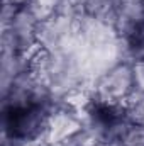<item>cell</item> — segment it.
Segmentation results:
<instances>
[{"mask_svg": "<svg viewBox=\"0 0 144 146\" xmlns=\"http://www.w3.org/2000/svg\"><path fill=\"white\" fill-rule=\"evenodd\" d=\"M137 90L136 70L132 61L114 65L104 73L95 87V97L110 104L124 106L126 100Z\"/></svg>", "mask_w": 144, "mask_h": 146, "instance_id": "obj_1", "label": "cell"}, {"mask_svg": "<svg viewBox=\"0 0 144 146\" xmlns=\"http://www.w3.org/2000/svg\"><path fill=\"white\" fill-rule=\"evenodd\" d=\"M134 70H136V82H137V90L144 92V58L139 61H134Z\"/></svg>", "mask_w": 144, "mask_h": 146, "instance_id": "obj_2", "label": "cell"}]
</instances>
